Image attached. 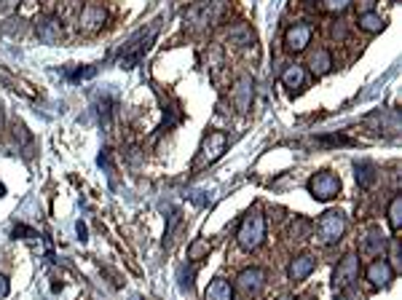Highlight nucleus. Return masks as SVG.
Instances as JSON below:
<instances>
[{"label": "nucleus", "mask_w": 402, "mask_h": 300, "mask_svg": "<svg viewBox=\"0 0 402 300\" xmlns=\"http://www.w3.org/2000/svg\"><path fill=\"white\" fill-rule=\"evenodd\" d=\"M228 11V0H199L185 11V27L191 32H207L223 22Z\"/></svg>", "instance_id": "1"}, {"label": "nucleus", "mask_w": 402, "mask_h": 300, "mask_svg": "<svg viewBox=\"0 0 402 300\" xmlns=\"http://www.w3.org/2000/svg\"><path fill=\"white\" fill-rule=\"evenodd\" d=\"M156 32H158V22L148 25L145 30H137V32L126 41L124 46H121V51H118V65H124V67H134V65H140L142 56H145L148 49H151V43L156 41Z\"/></svg>", "instance_id": "2"}, {"label": "nucleus", "mask_w": 402, "mask_h": 300, "mask_svg": "<svg viewBox=\"0 0 402 300\" xmlns=\"http://www.w3.org/2000/svg\"><path fill=\"white\" fill-rule=\"evenodd\" d=\"M236 242H239L242 250H247V252L257 250V247L266 242V217H263L260 209H252L250 215L242 220L239 233H236Z\"/></svg>", "instance_id": "3"}, {"label": "nucleus", "mask_w": 402, "mask_h": 300, "mask_svg": "<svg viewBox=\"0 0 402 300\" xmlns=\"http://www.w3.org/2000/svg\"><path fill=\"white\" fill-rule=\"evenodd\" d=\"M359 268H362V263H359V255L357 252H349V255H343L338 263H335V268H332V292H338V295H343L349 287L357 284V279H359Z\"/></svg>", "instance_id": "4"}, {"label": "nucleus", "mask_w": 402, "mask_h": 300, "mask_svg": "<svg viewBox=\"0 0 402 300\" xmlns=\"http://www.w3.org/2000/svg\"><path fill=\"white\" fill-rule=\"evenodd\" d=\"M343 233H346V217H343V212H338V209H330V212H325V215L317 220V239H319L325 247L338 244V242L343 239Z\"/></svg>", "instance_id": "5"}, {"label": "nucleus", "mask_w": 402, "mask_h": 300, "mask_svg": "<svg viewBox=\"0 0 402 300\" xmlns=\"http://www.w3.org/2000/svg\"><path fill=\"white\" fill-rule=\"evenodd\" d=\"M308 193H311L317 201L335 199V196L341 193V180H338L335 172H330V169H325V172H317V175L308 180Z\"/></svg>", "instance_id": "6"}, {"label": "nucleus", "mask_w": 402, "mask_h": 300, "mask_svg": "<svg viewBox=\"0 0 402 300\" xmlns=\"http://www.w3.org/2000/svg\"><path fill=\"white\" fill-rule=\"evenodd\" d=\"M266 281H268L266 268H257V266H252V268L239 271V276H236V290H239L242 295H247V298H255V295H260V292H263Z\"/></svg>", "instance_id": "7"}, {"label": "nucleus", "mask_w": 402, "mask_h": 300, "mask_svg": "<svg viewBox=\"0 0 402 300\" xmlns=\"http://www.w3.org/2000/svg\"><path fill=\"white\" fill-rule=\"evenodd\" d=\"M311 38H314V27L308 25V22H298V25H293L287 30L284 46H287V51H293V54H301L311 43Z\"/></svg>", "instance_id": "8"}, {"label": "nucleus", "mask_w": 402, "mask_h": 300, "mask_svg": "<svg viewBox=\"0 0 402 300\" xmlns=\"http://www.w3.org/2000/svg\"><path fill=\"white\" fill-rule=\"evenodd\" d=\"M78 22H81V30L97 32L107 22V11H105V6H100V3H86L83 11H81V17H78Z\"/></svg>", "instance_id": "9"}, {"label": "nucleus", "mask_w": 402, "mask_h": 300, "mask_svg": "<svg viewBox=\"0 0 402 300\" xmlns=\"http://www.w3.org/2000/svg\"><path fill=\"white\" fill-rule=\"evenodd\" d=\"M368 279L373 287H389L392 279H394V266L386 260V257H376L370 266H368Z\"/></svg>", "instance_id": "10"}, {"label": "nucleus", "mask_w": 402, "mask_h": 300, "mask_svg": "<svg viewBox=\"0 0 402 300\" xmlns=\"http://www.w3.org/2000/svg\"><path fill=\"white\" fill-rule=\"evenodd\" d=\"M228 148V137H226V131H209L207 134V140H204V153H201V158L207 161V164H212V161H218L223 153H226Z\"/></svg>", "instance_id": "11"}, {"label": "nucleus", "mask_w": 402, "mask_h": 300, "mask_svg": "<svg viewBox=\"0 0 402 300\" xmlns=\"http://www.w3.org/2000/svg\"><path fill=\"white\" fill-rule=\"evenodd\" d=\"M314 268H317V257L308 255V252H303V255H295V257L290 260L287 276H290L293 281H303V279H308V276L314 274Z\"/></svg>", "instance_id": "12"}, {"label": "nucleus", "mask_w": 402, "mask_h": 300, "mask_svg": "<svg viewBox=\"0 0 402 300\" xmlns=\"http://www.w3.org/2000/svg\"><path fill=\"white\" fill-rule=\"evenodd\" d=\"M231 102H233V107L239 110V113H247L252 105V78L247 75H242L236 83H233V89H231Z\"/></svg>", "instance_id": "13"}, {"label": "nucleus", "mask_w": 402, "mask_h": 300, "mask_svg": "<svg viewBox=\"0 0 402 300\" xmlns=\"http://www.w3.org/2000/svg\"><path fill=\"white\" fill-rule=\"evenodd\" d=\"M35 35H38V41L41 43H59L62 41V25H59V19L56 17H46V19H41L38 25H35Z\"/></svg>", "instance_id": "14"}, {"label": "nucleus", "mask_w": 402, "mask_h": 300, "mask_svg": "<svg viewBox=\"0 0 402 300\" xmlns=\"http://www.w3.org/2000/svg\"><path fill=\"white\" fill-rule=\"evenodd\" d=\"M386 247H389L386 233H383L378 225H370V228H368V233H365V242H362V252H365V255H373V257H378V255H383Z\"/></svg>", "instance_id": "15"}, {"label": "nucleus", "mask_w": 402, "mask_h": 300, "mask_svg": "<svg viewBox=\"0 0 402 300\" xmlns=\"http://www.w3.org/2000/svg\"><path fill=\"white\" fill-rule=\"evenodd\" d=\"M233 284L223 279V276H218V279H212L209 284H207V292H204V300H233Z\"/></svg>", "instance_id": "16"}, {"label": "nucleus", "mask_w": 402, "mask_h": 300, "mask_svg": "<svg viewBox=\"0 0 402 300\" xmlns=\"http://www.w3.org/2000/svg\"><path fill=\"white\" fill-rule=\"evenodd\" d=\"M354 177L359 188H373L378 180V167L373 161H357L354 164Z\"/></svg>", "instance_id": "17"}, {"label": "nucleus", "mask_w": 402, "mask_h": 300, "mask_svg": "<svg viewBox=\"0 0 402 300\" xmlns=\"http://www.w3.org/2000/svg\"><path fill=\"white\" fill-rule=\"evenodd\" d=\"M332 54L327 49H317L314 54H311V59H308V70L314 75H327L330 70H332Z\"/></svg>", "instance_id": "18"}, {"label": "nucleus", "mask_w": 402, "mask_h": 300, "mask_svg": "<svg viewBox=\"0 0 402 300\" xmlns=\"http://www.w3.org/2000/svg\"><path fill=\"white\" fill-rule=\"evenodd\" d=\"M282 83H284L290 92H293V89L298 92V89L306 86V70H303L301 65H290V67L282 73Z\"/></svg>", "instance_id": "19"}, {"label": "nucleus", "mask_w": 402, "mask_h": 300, "mask_svg": "<svg viewBox=\"0 0 402 300\" xmlns=\"http://www.w3.org/2000/svg\"><path fill=\"white\" fill-rule=\"evenodd\" d=\"M357 27L365 30V32H378V30H383V19H381L378 11H365V14H359Z\"/></svg>", "instance_id": "20"}, {"label": "nucleus", "mask_w": 402, "mask_h": 300, "mask_svg": "<svg viewBox=\"0 0 402 300\" xmlns=\"http://www.w3.org/2000/svg\"><path fill=\"white\" fill-rule=\"evenodd\" d=\"M228 38L233 41V43H239V46H244V43H252V30L244 22H239V25H233L228 30Z\"/></svg>", "instance_id": "21"}, {"label": "nucleus", "mask_w": 402, "mask_h": 300, "mask_svg": "<svg viewBox=\"0 0 402 300\" xmlns=\"http://www.w3.org/2000/svg\"><path fill=\"white\" fill-rule=\"evenodd\" d=\"M386 217H389V225H392L394 231H400V225H402V196H394V199L389 201Z\"/></svg>", "instance_id": "22"}, {"label": "nucleus", "mask_w": 402, "mask_h": 300, "mask_svg": "<svg viewBox=\"0 0 402 300\" xmlns=\"http://www.w3.org/2000/svg\"><path fill=\"white\" fill-rule=\"evenodd\" d=\"M209 255V244H207V239H196L191 247H188V260H193V263H199L201 257H207Z\"/></svg>", "instance_id": "23"}, {"label": "nucleus", "mask_w": 402, "mask_h": 300, "mask_svg": "<svg viewBox=\"0 0 402 300\" xmlns=\"http://www.w3.org/2000/svg\"><path fill=\"white\" fill-rule=\"evenodd\" d=\"M319 6H322V11H327V14H343L352 6V0H322Z\"/></svg>", "instance_id": "24"}, {"label": "nucleus", "mask_w": 402, "mask_h": 300, "mask_svg": "<svg viewBox=\"0 0 402 300\" xmlns=\"http://www.w3.org/2000/svg\"><path fill=\"white\" fill-rule=\"evenodd\" d=\"M314 145H354V142L349 137H343V134H327V137L314 140Z\"/></svg>", "instance_id": "25"}, {"label": "nucleus", "mask_w": 402, "mask_h": 300, "mask_svg": "<svg viewBox=\"0 0 402 300\" xmlns=\"http://www.w3.org/2000/svg\"><path fill=\"white\" fill-rule=\"evenodd\" d=\"M14 236H17V239H35L38 233H35L32 228H25V225H17V228H14Z\"/></svg>", "instance_id": "26"}, {"label": "nucleus", "mask_w": 402, "mask_h": 300, "mask_svg": "<svg viewBox=\"0 0 402 300\" xmlns=\"http://www.w3.org/2000/svg\"><path fill=\"white\" fill-rule=\"evenodd\" d=\"M8 290H11V284H8V276L0 274V298H6V295H8Z\"/></svg>", "instance_id": "27"}, {"label": "nucleus", "mask_w": 402, "mask_h": 300, "mask_svg": "<svg viewBox=\"0 0 402 300\" xmlns=\"http://www.w3.org/2000/svg\"><path fill=\"white\" fill-rule=\"evenodd\" d=\"M392 257H394V263H400V257H402V247H400V242H397V239L392 242Z\"/></svg>", "instance_id": "28"}, {"label": "nucleus", "mask_w": 402, "mask_h": 300, "mask_svg": "<svg viewBox=\"0 0 402 300\" xmlns=\"http://www.w3.org/2000/svg\"><path fill=\"white\" fill-rule=\"evenodd\" d=\"M78 3H81V0H62V6H65V11H76V8H78Z\"/></svg>", "instance_id": "29"}, {"label": "nucleus", "mask_w": 402, "mask_h": 300, "mask_svg": "<svg viewBox=\"0 0 402 300\" xmlns=\"http://www.w3.org/2000/svg\"><path fill=\"white\" fill-rule=\"evenodd\" d=\"M279 300H295V298H293V295H282Z\"/></svg>", "instance_id": "30"}, {"label": "nucleus", "mask_w": 402, "mask_h": 300, "mask_svg": "<svg viewBox=\"0 0 402 300\" xmlns=\"http://www.w3.org/2000/svg\"><path fill=\"white\" fill-rule=\"evenodd\" d=\"M0 3H3V0H0Z\"/></svg>", "instance_id": "31"}]
</instances>
